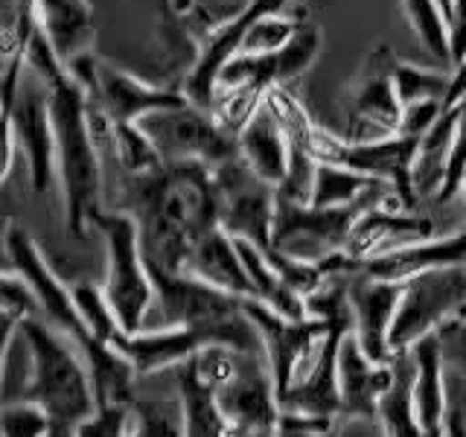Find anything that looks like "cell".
Instances as JSON below:
<instances>
[{
	"label": "cell",
	"mask_w": 466,
	"mask_h": 437,
	"mask_svg": "<svg viewBox=\"0 0 466 437\" xmlns=\"http://www.w3.org/2000/svg\"><path fill=\"white\" fill-rule=\"evenodd\" d=\"M126 204L137 222L149 271L184 274L198 239L218 228V187L201 160L164 164L149 175H126Z\"/></svg>",
	"instance_id": "6da1fadb"
},
{
	"label": "cell",
	"mask_w": 466,
	"mask_h": 437,
	"mask_svg": "<svg viewBox=\"0 0 466 437\" xmlns=\"http://www.w3.org/2000/svg\"><path fill=\"white\" fill-rule=\"evenodd\" d=\"M50 94V117L56 135V175L65 198V228L70 237H85V228L102 210V158L85 120V87L65 65L38 76Z\"/></svg>",
	"instance_id": "7a4b0ae2"
},
{
	"label": "cell",
	"mask_w": 466,
	"mask_h": 437,
	"mask_svg": "<svg viewBox=\"0 0 466 437\" xmlns=\"http://www.w3.org/2000/svg\"><path fill=\"white\" fill-rule=\"evenodd\" d=\"M21 330L26 332L35 356V379L33 391H29V402H35L50 417L56 434L73 437V432L99 408L82 350L41 315L24 318Z\"/></svg>",
	"instance_id": "3957f363"
},
{
	"label": "cell",
	"mask_w": 466,
	"mask_h": 437,
	"mask_svg": "<svg viewBox=\"0 0 466 437\" xmlns=\"http://www.w3.org/2000/svg\"><path fill=\"white\" fill-rule=\"evenodd\" d=\"M106 239V295L116 324L126 335H137L155 303V283L140 251L137 222L123 210H99L91 222Z\"/></svg>",
	"instance_id": "277c9868"
},
{
	"label": "cell",
	"mask_w": 466,
	"mask_h": 437,
	"mask_svg": "<svg viewBox=\"0 0 466 437\" xmlns=\"http://www.w3.org/2000/svg\"><path fill=\"white\" fill-rule=\"evenodd\" d=\"M385 184L388 181H373L361 201L350 204V208H303V204H291L274 196L271 251L298 262H309V266L327 262L344 251L356 218L373 208Z\"/></svg>",
	"instance_id": "5b68a950"
},
{
	"label": "cell",
	"mask_w": 466,
	"mask_h": 437,
	"mask_svg": "<svg viewBox=\"0 0 466 437\" xmlns=\"http://www.w3.org/2000/svg\"><path fill=\"white\" fill-rule=\"evenodd\" d=\"M137 128L152 140L155 152L164 164H181V160H201L208 167H222L228 160L239 158V137L213 120L210 111H201L196 106H175L157 108L143 114Z\"/></svg>",
	"instance_id": "8992f818"
},
{
	"label": "cell",
	"mask_w": 466,
	"mask_h": 437,
	"mask_svg": "<svg viewBox=\"0 0 466 437\" xmlns=\"http://www.w3.org/2000/svg\"><path fill=\"white\" fill-rule=\"evenodd\" d=\"M393 65H397V56L388 47L368 53L356 85L344 97V128L339 131L341 140L359 146L400 135L402 102L393 91Z\"/></svg>",
	"instance_id": "52a82bcc"
},
{
	"label": "cell",
	"mask_w": 466,
	"mask_h": 437,
	"mask_svg": "<svg viewBox=\"0 0 466 437\" xmlns=\"http://www.w3.org/2000/svg\"><path fill=\"white\" fill-rule=\"evenodd\" d=\"M466 310V262L422 271L402 283L400 310L390 327V347L405 353L422 335L437 332Z\"/></svg>",
	"instance_id": "ba28073f"
},
{
	"label": "cell",
	"mask_w": 466,
	"mask_h": 437,
	"mask_svg": "<svg viewBox=\"0 0 466 437\" xmlns=\"http://www.w3.org/2000/svg\"><path fill=\"white\" fill-rule=\"evenodd\" d=\"M4 254L9 257V269L33 289V295L38 300V312L47 324H53L58 332H65L70 341H76V347H85L94 339L85 327L76 303H73L70 286L58 280V274L50 269V262L44 259L35 239L29 237L21 225H12L6 230Z\"/></svg>",
	"instance_id": "9c48e42d"
},
{
	"label": "cell",
	"mask_w": 466,
	"mask_h": 437,
	"mask_svg": "<svg viewBox=\"0 0 466 437\" xmlns=\"http://www.w3.org/2000/svg\"><path fill=\"white\" fill-rule=\"evenodd\" d=\"M218 187V228L233 239L254 242L257 248H271V218L277 189L251 172L242 158L216 167Z\"/></svg>",
	"instance_id": "30bf717a"
},
{
	"label": "cell",
	"mask_w": 466,
	"mask_h": 437,
	"mask_svg": "<svg viewBox=\"0 0 466 437\" xmlns=\"http://www.w3.org/2000/svg\"><path fill=\"white\" fill-rule=\"evenodd\" d=\"M12 128L15 143L29 160V178L33 189L41 196L47 193L56 181V135H53V117H50V94L33 70L24 65L18 91L12 99Z\"/></svg>",
	"instance_id": "8fae6325"
},
{
	"label": "cell",
	"mask_w": 466,
	"mask_h": 437,
	"mask_svg": "<svg viewBox=\"0 0 466 437\" xmlns=\"http://www.w3.org/2000/svg\"><path fill=\"white\" fill-rule=\"evenodd\" d=\"M218 412L233 426V432H277L280 402H277L274 379L266 356H245L239 373L225 388L213 391Z\"/></svg>",
	"instance_id": "7c38bea8"
},
{
	"label": "cell",
	"mask_w": 466,
	"mask_h": 437,
	"mask_svg": "<svg viewBox=\"0 0 466 437\" xmlns=\"http://www.w3.org/2000/svg\"><path fill=\"white\" fill-rule=\"evenodd\" d=\"M347 298L350 310H353V335L361 353L373 364L397 361L400 353L390 347V327L400 310L402 283H385L353 274L347 280Z\"/></svg>",
	"instance_id": "4fadbf2b"
},
{
	"label": "cell",
	"mask_w": 466,
	"mask_h": 437,
	"mask_svg": "<svg viewBox=\"0 0 466 437\" xmlns=\"http://www.w3.org/2000/svg\"><path fill=\"white\" fill-rule=\"evenodd\" d=\"M434 237H446V233L437 230V222L431 213H405V216H388L379 210H364L353 230H350V239L344 245V254L353 262H368L376 257H385L390 251H400V248L417 245V242H429Z\"/></svg>",
	"instance_id": "5bb4252c"
},
{
	"label": "cell",
	"mask_w": 466,
	"mask_h": 437,
	"mask_svg": "<svg viewBox=\"0 0 466 437\" xmlns=\"http://www.w3.org/2000/svg\"><path fill=\"white\" fill-rule=\"evenodd\" d=\"M393 382H397V361L373 364L361 353L356 335L350 332L339 350V391H341L339 417H376V408L385 393L393 388Z\"/></svg>",
	"instance_id": "9a60e30c"
},
{
	"label": "cell",
	"mask_w": 466,
	"mask_h": 437,
	"mask_svg": "<svg viewBox=\"0 0 466 437\" xmlns=\"http://www.w3.org/2000/svg\"><path fill=\"white\" fill-rule=\"evenodd\" d=\"M463 262H466V228L451 230L446 237H434L429 242L400 248V251H390L385 257L359 262L356 274L385 283H405L422 271L463 266Z\"/></svg>",
	"instance_id": "2e32d148"
},
{
	"label": "cell",
	"mask_w": 466,
	"mask_h": 437,
	"mask_svg": "<svg viewBox=\"0 0 466 437\" xmlns=\"http://www.w3.org/2000/svg\"><path fill=\"white\" fill-rule=\"evenodd\" d=\"M408 356H411L414 364L411 397H414V412L420 426L429 437H443L449 400H446V364H443L437 332H429L420 341H414L408 347Z\"/></svg>",
	"instance_id": "e0dca14e"
},
{
	"label": "cell",
	"mask_w": 466,
	"mask_h": 437,
	"mask_svg": "<svg viewBox=\"0 0 466 437\" xmlns=\"http://www.w3.org/2000/svg\"><path fill=\"white\" fill-rule=\"evenodd\" d=\"M99 99L106 106L114 126L120 123H137L143 114L157 108H175L184 106V94L172 87L149 85L126 70H116L111 65L99 62Z\"/></svg>",
	"instance_id": "ac0fdd59"
},
{
	"label": "cell",
	"mask_w": 466,
	"mask_h": 437,
	"mask_svg": "<svg viewBox=\"0 0 466 437\" xmlns=\"http://www.w3.org/2000/svg\"><path fill=\"white\" fill-rule=\"evenodd\" d=\"M111 347H116L131 361L137 379H146L181 368L204 344L189 330H157V332H137V335L120 332Z\"/></svg>",
	"instance_id": "d6986e66"
},
{
	"label": "cell",
	"mask_w": 466,
	"mask_h": 437,
	"mask_svg": "<svg viewBox=\"0 0 466 437\" xmlns=\"http://www.w3.org/2000/svg\"><path fill=\"white\" fill-rule=\"evenodd\" d=\"M35 24L65 67L91 47L94 9L87 0H35Z\"/></svg>",
	"instance_id": "ffe728a7"
},
{
	"label": "cell",
	"mask_w": 466,
	"mask_h": 437,
	"mask_svg": "<svg viewBox=\"0 0 466 437\" xmlns=\"http://www.w3.org/2000/svg\"><path fill=\"white\" fill-rule=\"evenodd\" d=\"M184 274L198 277V280L222 289L228 295H237L242 300H254V289H251V280H248L245 266L237 254V245H233V237L225 233L222 228H216L204 239H198L193 254H189Z\"/></svg>",
	"instance_id": "44dd1931"
},
{
	"label": "cell",
	"mask_w": 466,
	"mask_h": 437,
	"mask_svg": "<svg viewBox=\"0 0 466 437\" xmlns=\"http://www.w3.org/2000/svg\"><path fill=\"white\" fill-rule=\"evenodd\" d=\"M239 158L251 167L257 178L271 184L274 189L283 181L286 167H289V140L280 131V126L274 123V117L266 111V106H262L254 114V120L242 128Z\"/></svg>",
	"instance_id": "7402d4cb"
},
{
	"label": "cell",
	"mask_w": 466,
	"mask_h": 437,
	"mask_svg": "<svg viewBox=\"0 0 466 437\" xmlns=\"http://www.w3.org/2000/svg\"><path fill=\"white\" fill-rule=\"evenodd\" d=\"M411 382H414V364L405 350L397 359V382H393V388L385 393L376 408V420L382 426L385 437H429L422 432L414 412Z\"/></svg>",
	"instance_id": "603a6c76"
},
{
	"label": "cell",
	"mask_w": 466,
	"mask_h": 437,
	"mask_svg": "<svg viewBox=\"0 0 466 437\" xmlns=\"http://www.w3.org/2000/svg\"><path fill=\"white\" fill-rule=\"evenodd\" d=\"M131 437H184V405L178 382L172 393H135Z\"/></svg>",
	"instance_id": "cb8c5ba5"
},
{
	"label": "cell",
	"mask_w": 466,
	"mask_h": 437,
	"mask_svg": "<svg viewBox=\"0 0 466 437\" xmlns=\"http://www.w3.org/2000/svg\"><path fill=\"white\" fill-rule=\"evenodd\" d=\"M402 9L422 44V50L441 67L449 65V70H455V65H451V26L443 9L437 6V0H402Z\"/></svg>",
	"instance_id": "d4e9b609"
},
{
	"label": "cell",
	"mask_w": 466,
	"mask_h": 437,
	"mask_svg": "<svg viewBox=\"0 0 466 437\" xmlns=\"http://www.w3.org/2000/svg\"><path fill=\"white\" fill-rule=\"evenodd\" d=\"M33 379H35V356H33V344H29L26 332L15 330L6 359H4V371H0V405H15V402H29V391H33Z\"/></svg>",
	"instance_id": "484cf974"
},
{
	"label": "cell",
	"mask_w": 466,
	"mask_h": 437,
	"mask_svg": "<svg viewBox=\"0 0 466 437\" xmlns=\"http://www.w3.org/2000/svg\"><path fill=\"white\" fill-rule=\"evenodd\" d=\"M373 181L376 178H368V175L353 172L347 167L318 164L312 208H350V204L361 201V196L373 187Z\"/></svg>",
	"instance_id": "4316f807"
},
{
	"label": "cell",
	"mask_w": 466,
	"mask_h": 437,
	"mask_svg": "<svg viewBox=\"0 0 466 437\" xmlns=\"http://www.w3.org/2000/svg\"><path fill=\"white\" fill-rule=\"evenodd\" d=\"M451 85V70H437V67H417L400 62L393 65V91H397L402 108L414 106V102L437 99L443 102Z\"/></svg>",
	"instance_id": "83f0119b"
},
{
	"label": "cell",
	"mask_w": 466,
	"mask_h": 437,
	"mask_svg": "<svg viewBox=\"0 0 466 437\" xmlns=\"http://www.w3.org/2000/svg\"><path fill=\"white\" fill-rule=\"evenodd\" d=\"M114 160L126 175H149L164 167L152 140L137 128V123L114 126Z\"/></svg>",
	"instance_id": "f1b7e54d"
},
{
	"label": "cell",
	"mask_w": 466,
	"mask_h": 437,
	"mask_svg": "<svg viewBox=\"0 0 466 437\" xmlns=\"http://www.w3.org/2000/svg\"><path fill=\"white\" fill-rule=\"evenodd\" d=\"M303 18H295V15H262V18H254L245 29L239 56H268L283 50L286 44L295 38V33L300 29Z\"/></svg>",
	"instance_id": "f546056e"
},
{
	"label": "cell",
	"mask_w": 466,
	"mask_h": 437,
	"mask_svg": "<svg viewBox=\"0 0 466 437\" xmlns=\"http://www.w3.org/2000/svg\"><path fill=\"white\" fill-rule=\"evenodd\" d=\"M70 295H73V303H76V310L85 320L87 332H91L94 339H99L102 344H114V339L123 330H120V324H116L106 295H102V286H96L91 280H76L70 286Z\"/></svg>",
	"instance_id": "4dcf8cb0"
},
{
	"label": "cell",
	"mask_w": 466,
	"mask_h": 437,
	"mask_svg": "<svg viewBox=\"0 0 466 437\" xmlns=\"http://www.w3.org/2000/svg\"><path fill=\"white\" fill-rule=\"evenodd\" d=\"M73 437H131V405H99Z\"/></svg>",
	"instance_id": "1f68e13d"
},
{
	"label": "cell",
	"mask_w": 466,
	"mask_h": 437,
	"mask_svg": "<svg viewBox=\"0 0 466 437\" xmlns=\"http://www.w3.org/2000/svg\"><path fill=\"white\" fill-rule=\"evenodd\" d=\"M466 178V99L461 106V120H458V131H455V143H451V155H449V169H446V184L437 196L434 208H446L458 198L461 184Z\"/></svg>",
	"instance_id": "d6a6232c"
},
{
	"label": "cell",
	"mask_w": 466,
	"mask_h": 437,
	"mask_svg": "<svg viewBox=\"0 0 466 437\" xmlns=\"http://www.w3.org/2000/svg\"><path fill=\"white\" fill-rule=\"evenodd\" d=\"M0 312L15 315V318H35L38 312V300L18 274L4 271L0 274Z\"/></svg>",
	"instance_id": "836d02e7"
},
{
	"label": "cell",
	"mask_w": 466,
	"mask_h": 437,
	"mask_svg": "<svg viewBox=\"0 0 466 437\" xmlns=\"http://www.w3.org/2000/svg\"><path fill=\"white\" fill-rule=\"evenodd\" d=\"M437 341H441L446 371L466 376V318L446 320V324L437 330Z\"/></svg>",
	"instance_id": "e575fe53"
},
{
	"label": "cell",
	"mask_w": 466,
	"mask_h": 437,
	"mask_svg": "<svg viewBox=\"0 0 466 437\" xmlns=\"http://www.w3.org/2000/svg\"><path fill=\"white\" fill-rule=\"evenodd\" d=\"M437 117H441V102H437V99L414 102V106L402 108V128H400V135L422 137L434 126Z\"/></svg>",
	"instance_id": "d590c367"
},
{
	"label": "cell",
	"mask_w": 466,
	"mask_h": 437,
	"mask_svg": "<svg viewBox=\"0 0 466 437\" xmlns=\"http://www.w3.org/2000/svg\"><path fill=\"white\" fill-rule=\"evenodd\" d=\"M15 128H12V114L9 108L0 111V184L9 175L12 169V160H15Z\"/></svg>",
	"instance_id": "8d00e7d4"
},
{
	"label": "cell",
	"mask_w": 466,
	"mask_h": 437,
	"mask_svg": "<svg viewBox=\"0 0 466 437\" xmlns=\"http://www.w3.org/2000/svg\"><path fill=\"white\" fill-rule=\"evenodd\" d=\"M18 324H21V318H15V315L0 312V371H4L6 350H9V341H12L15 330H18Z\"/></svg>",
	"instance_id": "74e56055"
},
{
	"label": "cell",
	"mask_w": 466,
	"mask_h": 437,
	"mask_svg": "<svg viewBox=\"0 0 466 437\" xmlns=\"http://www.w3.org/2000/svg\"><path fill=\"white\" fill-rule=\"evenodd\" d=\"M289 0H259V6L266 9V15H277V12H283L286 9Z\"/></svg>",
	"instance_id": "f35d334b"
},
{
	"label": "cell",
	"mask_w": 466,
	"mask_h": 437,
	"mask_svg": "<svg viewBox=\"0 0 466 437\" xmlns=\"http://www.w3.org/2000/svg\"><path fill=\"white\" fill-rule=\"evenodd\" d=\"M437 6L443 9V15H446L449 26H455V0H437Z\"/></svg>",
	"instance_id": "ab89813d"
},
{
	"label": "cell",
	"mask_w": 466,
	"mask_h": 437,
	"mask_svg": "<svg viewBox=\"0 0 466 437\" xmlns=\"http://www.w3.org/2000/svg\"><path fill=\"white\" fill-rule=\"evenodd\" d=\"M466 21V0H455V26ZM451 26V29H455Z\"/></svg>",
	"instance_id": "60d3db41"
},
{
	"label": "cell",
	"mask_w": 466,
	"mask_h": 437,
	"mask_svg": "<svg viewBox=\"0 0 466 437\" xmlns=\"http://www.w3.org/2000/svg\"><path fill=\"white\" fill-rule=\"evenodd\" d=\"M277 432H242V434H237V437H274Z\"/></svg>",
	"instance_id": "b9f144b4"
},
{
	"label": "cell",
	"mask_w": 466,
	"mask_h": 437,
	"mask_svg": "<svg viewBox=\"0 0 466 437\" xmlns=\"http://www.w3.org/2000/svg\"><path fill=\"white\" fill-rule=\"evenodd\" d=\"M461 198H463V210H466V178H463V184H461V193H458Z\"/></svg>",
	"instance_id": "7bdbcfd3"
},
{
	"label": "cell",
	"mask_w": 466,
	"mask_h": 437,
	"mask_svg": "<svg viewBox=\"0 0 466 437\" xmlns=\"http://www.w3.org/2000/svg\"><path fill=\"white\" fill-rule=\"evenodd\" d=\"M327 437H335V429H332V432H329V434H327Z\"/></svg>",
	"instance_id": "ee69618b"
},
{
	"label": "cell",
	"mask_w": 466,
	"mask_h": 437,
	"mask_svg": "<svg viewBox=\"0 0 466 437\" xmlns=\"http://www.w3.org/2000/svg\"><path fill=\"white\" fill-rule=\"evenodd\" d=\"M0 274H4V269H0Z\"/></svg>",
	"instance_id": "f6af8a7d"
}]
</instances>
